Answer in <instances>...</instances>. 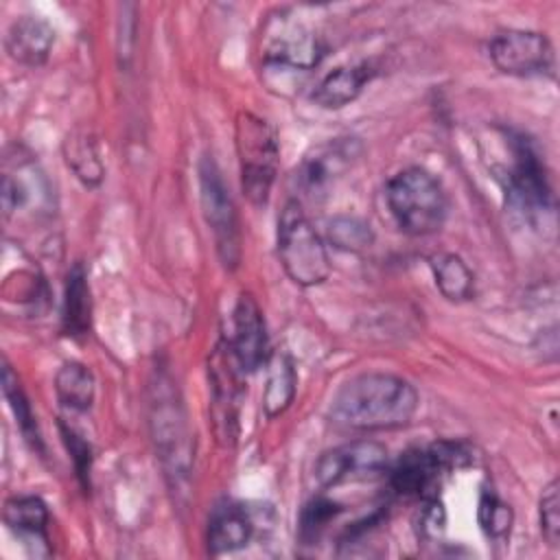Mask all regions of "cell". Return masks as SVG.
Here are the masks:
<instances>
[{"mask_svg": "<svg viewBox=\"0 0 560 560\" xmlns=\"http://www.w3.org/2000/svg\"><path fill=\"white\" fill-rule=\"evenodd\" d=\"M416 387L385 372H365L339 387L330 405L335 424L357 431L398 429L411 422L418 411Z\"/></svg>", "mask_w": 560, "mask_h": 560, "instance_id": "1", "label": "cell"}, {"mask_svg": "<svg viewBox=\"0 0 560 560\" xmlns=\"http://www.w3.org/2000/svg\"><path fill=\"white\" fill-rule=\"evenodd\" d=\"M61 326L68 337L83 339L90 335L92 328V298H90V282L85 267L74 262L66 278V293H63V311H61Z\"/></svg>", "mask_w": 560, "mask_h": 560, "instance_id": "18", "label": "cell"}, {"mask_svg": "<svg viewBox=\"0 0 560 560\" xmlns=\"http://www.w3.org/2000/svg\"><path fill=\"white\" fill-rule=\"evenodd\" d=\"M328 238L337 249L343 252H363L372 245L374 234L370 223L359 217H335L328 223Z\"/></svg>", "mask_w": 560, "mask_h": 560, "instance_id": "25", "label": "cell"}, {"mask_svg": "<svg viewBox=\"0 0 560 560\" xmlns=\"http://www.w3.org/2000/svg\"><path fill=\"white\" fill-rule=\"evenodd\" d=\"M63 155H66V164L74 171V175L85 186L101 184L105 168H103V160H101L96 140L88 131H83V129L72 131L63 142Z\"/></svg>", "mask_w": 560, "mask_h": 560, "instance_id": "23", "label": "cell"}, {"mask_svg": "<svg viewBox=\"0 0 560 560\" xmlns=\"http://www.w3.org/2000/svg\"><path fill=\"white\" fill-rule=\"evenodd\" d=\"M234 142L241 168V188L254 206H262L267 203L278 175L280 147L276 131L265 118L252 112H238L234 122Z\"/></svg>", "mask_w": 560, "mask_h": 560, "instance_id": "6", "label": "cell"}, {"mask_svg": "<svg viewBox=\"0 0 560 560\" xmlns=\"http://www.w3.org/2000/svg\"><path fill=\"white\" fill-rule=\"evenodd\" d=\"M431 271L438 291L451 302H466L475 293V276L470 267L457 254H435L431 256Z\"/></svg>", "mask_w": 560, "mask_h": 560, "instance_id": "21", "label": "cell"}, {"mask_svg": "<svg viewBox=\"0 0 560 560\" xmlns=\"http://www.w3.org/2000/svg\"><path fill=\"white\" fill-rule=\"evenodd\" d=\"M254 521L249 512L236 501L219 503L208 521V549L210 553H230L249 542Z\"/></svg>", "mask_w": 560, "mask_h": 560, "instance_id": "16", "label": "cell"}, {"mask_svg": "<svg viewBox=\"0 0 560 560\" xmlns=\"http://www.w3.org/2000/svg\"><path fill=\"white\" fill-rule=\"evenodd\" d=\"M376 70L370 63L339 66L330 70L313 90L311 98L324 109H339L352 103L363 88L374 79Z\"/></svg>", "mask_w": 560, "mask_h": 560, "instance_id": "17", "label": "cell"}, {"mask_svg": "<svg viewBox=\"0 0 560 560\" xmlns=\"http://www.w3.org/2000/svg\"><path fill=\"white\" fill-rule=\"evenodd\" d=\"M55 392L59 402L70 411H88L94 402V374L77 361L63 363L55 374Z\"/></svg>", "mask_w": 560, "mask_h": 560, "instance_id": "22", "label": "cell"}, {"mask_svg": "<svg viewBox=\"0 0 560 560\" xmlns=\"http://www.w3.org/2000/svg\"><path fill=\"white\" fill-rule=\"evenodd\" d=\"M477 521H479L481 529L486 532V536L505 538L512 527V510L492 490L483 488L481 497H479Z\"/></svg>", "mask_w": 560, "mask_h": 560, "instance_id": "26", "label": "cell"}, {"mask_svg": "<svg viewBox=\"0 0 560 560\" xmlns=\"http://www.w3.org/2000/svg\"><path fill=\"white\" fill-rule=\"evenodd\" d=\"M267 363H269V372H267V383L262 392V411L267 418H278L291 407L295 398L298 372L287 352H273L267 359Z\"/></svg>", "mask_w": 560, "mask_h": 560, "instance_id": "20", "label": "cell"}, {"mask_svg": "<svg viewBox=\"0 0 560 560\" xmlns=\"http://www.w3.org/2000/svg\"><path fill=\"white\" fill-rule=\"evenodd\" d=\"M508 164L501 166L508 206L527 221L545 223L553 212V195L547 179L545 162L529 138L523 133H505Z\"/></svg>", "mask_w": 560, "mask_h": 560, "instance_id": "4", "label": "cell"}, {"mask_svg": "<svg viewBox=\"0 0 560 560\" xmlns=\"http://www.w3.org/2000/svg\"><path fill=\"white\" fill-rule=\"evenodd\" d=\"M228 343L243 372H254L269 359L267 324L258 302L249 293H243L236 300Z\"/></svg>", "mask_w": 560, "mask_h": 560, "instance_id": "14", "label": "cell"}, {"mask_svg": "<svg viewBox=\"0 0 560 560\" xmlns=\"http://www.w3.org/2000/svg\"><path fill=\"white\" fill-rule=\"evenodd\" d=\"M276 247L284 273L298 287H317L328 278L330 260L326 245L298 199L287 201L280 210Z\"/></svg>", "mask_w": 560, "mask_h": 560, "instance_id": "5", "label": "cell"}, {"mask_svg": "<svg viewBox=\"0 0 560 560\" xmlns=\"http://www.w3.org/2000/svg\"><path fill=\"white\" fill-rule=\"evenodd\" d=\"M260 55L265 66L313 70L326 55L324 39L291 11H278L262 28Z\"/></svg>", "mask_w": 560, "mask_h": 560, "instance_id": "8", "label": "cell"}, {"mask_svg": "<svg viewBox=\"0 0 560 560\" xmlns=\"http://www.w3.org/2000/svg\"><path fill=\"white\" fill-rule=\"evenodd\" d=\"M361 153V142L357 138H335L313 147L300 162L295 171V186L302 195L317 199L324 197L330 186L343 177L352 162Z\"/></svg>", "mask_w": 560, "mask_h": 560, "instance_id": "13", "label": "cell"}, {"mask_svg": "<svg viewBox=\"0 0 560 560\" xmlns=\"http://www.w3.org/2000/svg\"><path fill=\"white\" fill-rule=\"evenodd\" d=\"M341 512V505L330 501V499H324V497H317L313 499L304 510H302V516H300V529H302V536L304 538H315L322 534V529Z\"/></svg>", "mask_w": 560, "mask_h": 560, "instance_id": "27", "label": "cell"}, {"mask_svg": "<svg viewBox=\"0 0 560 560\" xmlns=\"http://www.w3.org/2000/svg\"><path fill=\"white\" fill-rule=\"evenodd\" d=\"M151 389L149 424L153 444L171 483L182 486L192 468V438L188 431L186 411L168 376L160 374Z\"/></svg>", "mask_w": 560, "mask_h": 560, "instance_id": "3", "label": "cell"}, {"mask_svg": "<svg viewBox=\"0 0 560 560\" xmlns=\"http://www.w3.org/2000/svg\"><path fill=\"white\" fill-rule=\"evenodd\" d=\"M540 532L551 547H558L560 540V497H558V479H553L540 497Z\"/></svg>", "mask_w": 560, "mask_h": 560, "instance_id": "28", "label": "cell"}, {"mask_svg": "<svg viewBox=\"0 0 560 560\" xmlns=\"http://www.w3.org/2000/svg\"><path fill=\"white\" fill-rule=\"evenodd\" d=\"M387 470V448L374 440H354L326 451L315 462V481L335 488L346 481H365Z\"/></svg>", "mask_w": 560, "mask_h": 560, "instance_id": "11", "label": "cell"}, {"mask_svg": "<svg viewBox=\"0 0 560 560\" xmlns=\"http://www.w3.org/2000/svg\"><path fill=\"white\" fill-rule=\"evenodd\" d=\"M243 368L238 365L228 339L219 341L208 365V378H210V402H212V418L217 435L225 442H232L236 438V420H238V407L243 400Z\"/></svg>", "mask_w": 560, "mask_h": 560, "instance_id": "12", "label": "cell"}, {"mask_svg": "<svg viewBox=\"0 0 560 560\" xmlns=\"http://www.w3.org/2000/svg\"><path fill=\"white\" fill-rule=\"evenodd\" d=\"M385 199L396 225L411 236L438 232L448 214V199L442 184L420 166L398 171L385 186Z\"/></svg>", "mask_w": 560, "mask_h": 560, "instance_id": "2", "label": "cell"}, {"mask_svg": "<svg viewBox=\"0 0 560 560\" xmlns=\"http://www.w3.org/2000/svg\"><path fill=\"white\" fill-rule=\"evenodd\" d=\"M59 429H61L63 444H66V448L72 457V464H74V470H77V477H79L81 486L90 488V470H92V448H90V444L72 427L59 422Z\"/></svg>", "mask_w": 560, "mask_h": 560, "instance_id": "29", "label": "cell"}, {"mask_svg": "<svg viewBox=\"0 0 560 560\" xmlns=\"http://www.w3.org/2000/svg\"><path fill=\"white\" fill-rule=\"evenodd\" d=\"M199 197L203 219L212 232L219 260L225 269H236L241 262V225L232 195L221 177L214 160L203 158L199 164Z\"/></svg>", "mask_w": 560, "mask_h": 560, "instance_id": "9", "label": "cell"}, {"mask_svg": "<svg viewBox=\"0 0 560 560\" xmlns=\"http://www.w3.org/2000/svg\"><path fill=\"white\" fill-rule=\"evenodd\" d=\"M2 518L7 527L24 542L48 545V508L39 497L20 494L4 503Z\"/></svg>", "mask_w": 560, "mask_h": 560, "instance_id": "19", "label": "cell"}, {"mask_svg": "<svg viewBox=\"0 0 560 560\" xmlns=\"http://www.w3.org/2000/svg\"><path fill=\"white\" fill-rule=\"evenodd\" d=\"M488 52L494 68L512 77L553 74L556 68L553 46L547 35L538 31H501L490 39Z\"/></svg>", "mask_w": 560, "mask_h": 560, "instance_id": "10", "label": "cell"}, {"mask_svg": "<svg viewBox=\"0 0 560 560\" xmlns=\"http://www.w3.org/2000/svg\"><path fill=\"white\" fill-rule=\"evenodd\" d=\"M2 392H4V398H7V402H9V407L15 416V422L20 427L22 435L26 438V442L33 448L42 451V435L37 431V422H35V416H33L31 402H28V398H26L22 385H20L18 374L11 370L9 363L2 365Z\"/></svg>", "mask_w": 560, "mask_h": 560, "instance_id": "24", "label": "cell"}, {"mask_svg": "<svg viewBox=\"0 0 560 560\" xmlns=\"http://www.w3.org/2000/svg\"><path fill=\"white\" fill-rule=\"evenodd\" d=\"M470 459L468 451L459 442H433L418 446L398 457L392 468L389 481L398 494L420 497L424 501L438 499V490L448 472L466 466Z\"/></svg>", "mask_w": 560, "mask_h": 560, "instance_id": "7", "label": "cell"}, {"mask_svg": "<svg viewBox=\"0 0 560 560\" xmlns=\"http://www.w3.org/2000/svg\"><path fill=\"white\" fill-rule=\"evenodd\" d=\"M52 44H55L52 26L46 20L33 18V15L18 18L9 26L4 37V48L9 57L24 66H42L48 59Z\"/></svg>", "mask_w": 560, "mask_h": 560, "instance_id": "15", "label": "cell"}]
</instances>
